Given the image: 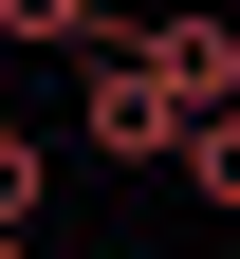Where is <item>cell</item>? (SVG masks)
Returning <instances> with one entry per match:
<instances>
[{
	"label": "cell",
	"instance_id": "6da1fadb",
	"mask_svg": "<svg viewBox=\"0 0 240 259\" xmlns=\"http://www.w3.org/2000/svg\"><path fill=\"white\" fill-rule=\"evenodd\" d=\"M74 93H92V167H185V130H203L185 93H166L148 56H129V19H111L92 56H74Z\"/></svg>",
	"mask_w": 240,
	"mask_h": 259
},
{
	"label": "cell",
	"instance_id": "7a4b0ae2",
	"mask_svg": "<svg viewBox=\"0 0 240 259\" xmlns=\"http://www.w3.org/2000/svg\"><path fill=\"white\" fill-rule=\"evenodd\" d=\"M129 56H148L185 111H240V19H203V0H185V19H129Z\"/></svg>",
	"mask_w": 240,
	"mask_h": 259
},
{
	"label": "cell",
	"instance_id": "3957f363",
	"mask_svg": "<svg viewBox=\"0 0 240 259\" xmlns=\"http://www.w3.org/2000/svg\"><path fill=\"white\" fill-rule=\"evenodd\" d=\"M37 204H56V148H37V130H0V241H37Z\"/></svg>",
	"mask_w": 240,
	"mask_h": 259
},
{
	"label": "cell",
	"instance_id": "277c9868",
	"mask_svg": "<svg viewBox=\"0 0 240 259\" xmlns=\"http://www.w3.org/2000/svg\"><path fill=\"white\" fill-rule=\"evenodd\" d=\"M0 37H19V56H92L111 19H92V0H0Z\"/></svg>",
	"mask_w": 240,
	"mask_h": 259
},
{
	"label": "cell",
	"instance_id": "5b68a950",
	"mask_svg": "<svg viewBox=\"0 0 240 259\" xmlns=\"http://www.w3.org/2000/svg\"><path fill=\"white\" fill-rule=\"evenodd\" d=\"M185 185H203V204H240V111H203V130H185Z\"/></svg>",
	"mask_w": 240,
	"mask_h": 259
}]
</instances>
